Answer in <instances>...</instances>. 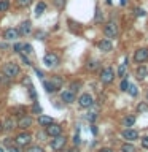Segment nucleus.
Returning a JSON list of instances; mask_svg holds the SVG:
<instances>
[{
    "label": "nucleus",
    "mask_w": 148,
    "mask_h": 152,
    "mask_svg": "<svg viewBox=\"0 0 148 152\" xmlns=\"http://www.w3.org/2000/svg\"><path fill=\"white\" fill-rule=\"evenodd\" d=\"M19 66L16 65V64H13V62H10V64H5V66H3V75L7 76V78H14V76H18L19 75Z\"/></svg>",
    "instance_id": "obj_1"
},
{
    "label": "nucleus",
    "mask_w": 148,
    "mask_h": 152,
    "mask_svg": "<svg viewBox=\"0 0 148 152\" xmlns=\"http://www.w3.org/2000/svg\"><path fill=\"white\" fill-rule=\"evenodd\" d=\"M104 33L107 35L108 38H115L118 35V26H116V22H113V21H110L105 24V27H104Z\"/></svg>",
    "instance_id": "obj_2"
},
{
    "label": "nucleus",
    "mask_w": 148,
    "mask_h": 152,
    "mask_svg": "<svg viewBox=\"0 0 148 152\" xmlns=\"http://www.w3.org/2000/svg\"><path fill=\"white\" fill-rule=\"evenodd\" d=\"M113 79H115V71L110 66L108 68H104L102 73H100V81L104 84H110V83H113Z\"/></svg>",
    "instance_id": "obj_3"
},
{
    "label": "nucleus",
    "mask_w": 148,
    "mask_h": 152,
    "mask_svg": "<svg viewBox=\"0 0 148 152\" xmlns=\"http://www.w3.org/2000/svg\"><path fill=\"white\" fill-rule=\"evenodd\" d=\"M134 60H135L137 64H142V62L148 60V48H140V49H137L135 54H134Z\"/></svg>",
    "instance_id": "obj_4"
},
{
    "label": "nucleus",
    "mask_w": 148,
    "mask_h": 152,
    "mask_svg": "<svg viewBox=\"0 0 148 152\" xmlns=\"http://www.w3.org/2000/svg\"><path fill=\"white\" fill-rule=\"evenodd\" d=\"M64 146H65V136H54V140L51 141V149L53 151H61V149H64Z\"/></svg>",
    "instance_id": "obj_5"
},
{
    "label": "nucleus",
    "mask_w": 148,
    "mask_h": 152,
    "mask_svg": "<svg viewBox=\"0 0 148 152\" xmlns=\"http://www.w3.org/2000/svg\"><path fill=\"white\" fill-rule=\"evenodd\" d=\"M43 64L51 68V66H56L57 64H59V59H57L56 54H53V52H48V54L43 57Z\"/></svg>",
    "instance_id": "obj_6"
},
{
    "label": "nucleus",
    "mask_w": 148,
    "mask_h": 152,
    "mask_svg": "<svg viewBox=\"0 0 148 152\" xmlns=\"http://www.w3.org/2000/svg\"><path fill=\"white\" fill-rule=\"evenodd\" d=\"M78 103H80L81 108H91V106L94 104V98L91 97L89 94H83V95L78 98Z\"/></svg>",
    "instance_id": "obj_7"
},
{
    "label": "nucleus",
    "mask_w": 148,
    "mask_h": 152,
    "mask_svg": "<svg viewBox=\"0 0 148 152\" xmlns=\"http://www.w3.org/2000/svg\"><path fill=\"white\" fill-rule=\"evenodd\" d=\"M30 141H32V136L29 135V133H26V132L19 133V135L16 136L18 146H27V144H30Z\"/></svg>",
    "instance_id": "obj_8"
},
{
    "label": "nucleus",
    "mask_w": 148,
    "mask_h": 152,
    "mask_svg": "<svg viewBox=\"0 0 148 152\" xmlns=\"http://www.w3.org/2000/svg\"><path fill=\"white\" fill-rule=\"evenodd\" d=\"M46 133L50 136H59V135H62V127L57 125V124H50L46 127Z\"/></svg>",
    "instance_id": "obj_9"
},
{
    "label": "nucleus",
    "mask_w": 148,
    "mask_h": 152,
    "mask_svg": "<svg viewBox=\"0 0 148 152\" xmlns=\"http://www.w3.org/2000/svg\"><path fill=\"white\" fill-rule=\"evenodd\" d=\"M30 125H32V117L30 116H22L18 121V127L22 128V130H26V128H29Z\"/></svg>",
    "instance_id": "obj_10"
},
{
    "label": "nucleus",
    "mask_w": 148,
    "mask_h": 152,
    "mask_svg": "<svg viewBox=\"0 0 148 152\" xmlns=\"http://www.w3.org/2000/svg\"><path fill=\"white\" fill-rule=\"evenodd\" d=\"M30 30H32V24H30V21H26V22H22L21 26H19L18 33L19 35H29Z\"/></svg>",
    "instance_id": "obj_11"
},
{
    "label": "nucleus",
    "mask_w": 148,
    "mask_h": 152,
    "mask_svg": "<svg viewBox=\"0 0 148 152\" xmlns=\"http://www.w3.org/2000/svg\"><path fill=\"white\" fill-rule=\"evenodd\" d=\"M61 100L64 103H73L75 102V94L72 92V90H64V92L61 94Z\"/></svg>",
    "instance_id": "obj_12"
},
{
    "label": "nucleus",
    "mask_w": 148,
    "mask_h": 152,
    "mask_svg": "<svg viewBox=\"0 0 148 152\" xmlns=\"http://www.w3.org/2000/svg\"><path fill=\"white\" fill-rule=\"evenodd\" d=\"M123 138L124 140H129V141H134L138 138V133L135 130H132V128H126V130L123 132Z\"/></svg>",
    "instance_id": "obj_13"
},
{
    "label": "nucleus",
    "mask_w": 148,
    "mask_h": 152,
    "mask_svg": "<svg viewBox=\"0 0 148 152\" xmlns=\"http://www.w3.org/2000/svg\"><path fill=\"white\" fill-rule=\"evenodd\" d=\"M3 37H5V40H8V41H13V40H16V38L19 37V33L16 28H7L3 33Z\"/></svg>",
    "instance_id": "obj_14"
},
{
    "label": "nucleus",
    "mask_w": 148,
    "mask_h": 152,
    "mask_svg": "<svg viewBox=\"0 0 148 152\" xmlns=\"http://www.w3.org/2000/svg\"><path fill=\"white\" fill-rule=\"evenodd\" d=\"M97 46H99V49L104 51V52H110V51H112V41H110V40H102V41H99Z\"/></svg>",
    "instance_id": "obj_15"
},
{
    "label": "nucleus",
    "mask_w": 148,
    "mask_h": 152,
    "mask_svg": "<svg viewBox=\"0 0 148 152\" xmlns=\"http://www.w3.org/2000/svg\"><path fill=\"white\" fill-rule=\"evenodd\" d=\"M51 86L54 87V90H59L62 87V84H64V81H62V78H59V76H53V78L50 79Z\"/></svg>",
    "instance_id": "obj_16"
},
{
    "label": "nucleus",
    "mask_w": 148,
    "mask_h": 152,
    "mask_svg": "<svg viewBox=\"0 0 148 152\" xmlns=\"http://www.w3.org/2000/svg\"><path fill=\"white\" fill-rule=\"evenodd\" d=\"M135 75H137V79H145L147 76H148V70L145 68V66H138L137 71H135Z\"/></svg>",
    "instance_id": "obj_17"
},
{
    "label": "nucleus",
    "mask_w": 148,
    "mask_h": 152,
    "mask_svg": "<svg viewBox=\"0 0 148 152\" xmlns=\"http://www.w3.org/2000/svg\"><path fill=\"white\" fill-rule=\"evenodd\" d=\"M14 125H16V122L13 121V117H8L7 121H5V122L2 124V127L5 128V130H13Z\"/></svg>",
    "instance_id": "obj_18"
},
{
    "label": "nucleus",
    "mask_w": 148,
    "mask_h": 152,
    "mask_svg": "<svg viewBox=\"0 0 148 152\" xmlns=\"http://www.w3.org/2000/svg\"><path fill=\"white\" fill-rule=\"evenodd\" d=\"M127 73V59L124 60V64H121L118 66V76H121V78H124Z\"/></svg>",
    "instance_id": "obj_19"
},
{
    "label": "nucleus",
    "mask_w": 148,
    "mask_h": 152,
    "mask_svg": "<svg viewBox=\"0 0 148 152\" xmlns=\"http://www.w3.org/2000/svg\"><path fill=\"white\" fill-rule=\"evenodd\" d=\"M38 124H40L41 127H48L50 124H53V119L48 117V116H40L38 117Z\"/></svg>",
    "instance_id": "obj_20"
},
{
    "label": "nucleus",
    "mask_w": 148,
    "mask_h": 152,
    "mask_svg": "<svg viewBox=\"0 0 148 152\" xmlns=\"http://www.w3.org/2000/svg\"><path fill=\"white\" fill-rule=\"evenodd\" d=\"M45 10H46V5L43 3V2H40V3H38L37 7H35V16H41Z\"/></svg>",
    "instance_id": "obj_21"
},
{
    "label": "nucleus",
    "mask_w": 148,
    "mask_h": 152,
    "mask_svg": "<svg viewBox=\"0 0 148 152\" xmlns=\"http://www.w3.org/2000/svg\"><path fill=\"white\" fill-rule=\"evenodd\" d=\"M123 124H124L126 127H132L134 124H135V117H134V116H127V117H124Z\"/></svg>",
    "instance_id": "obj_22"
},
{
    "label": "nucleus",
    "mask_w": 148,
    "mask_h": 152,
    "mask_svg": "<svg viewBox=\"0 0 148 152\" xmlns=\"http://www.w3.org/2000/svg\"><path fill=\"white\" fill-rule=\"evenodd\" d=\"M43 87H45V90H46V92H50V94L56 92V90H54V87L51 86V83H50V81H43Z\"/></svg>",
    "instance_id": "obj_23"
},
{
    "label": "nucleus",
    "mask_w": 148,
    "mask_h": 152,
    "mask_svg": "<svg viewBox=\"0 0 148 152\" xmlns=\"http://www.w3.org/2000/svg\"><path fill=\"white\" fill-rule=\"evenodd\" d=\"M8 8H10V2H8V0H0V13L7 11Z\"/></svg>",
    "instance_id": "obj_24"
},
{
    "label": "nucleus",
    "mask_w": 148,
    "mask_h": 152,
    "mask_svg": "<svg viewBox=\"0 0 148 152\" xmlns=\"http://www.w3.org/2000/svg\"><path fill=\"white\" fill-rule=\"evenodd\" d=\"M121 152H135V147H134L132 144H124L121 147Z\"/></svg>",
    "instance_id": "obj_25"
},
{
    "label": "nucleus",
    "mask_w": 148,
    "mask_h": 152,
    "mask_svg": "<svg viewBox=\"0 0 148 152\" xmlns=\"http://www.w3.org/2000/svg\"><path fill=\"white\" fill-rule=\"evenodd\" d=\"M127 92L131 94L132 97H135V95H137V87H135L134 84H129V87H127Z\"/></svg>",
    "instance_id": "obj_26"
},
{
    "label": "nucleus",
    "mask_w": 148,
    "mask_h": 152,
    "mask_svg": "<svg viewBox=\"0 0 148 152\" xmlns=\"http://www.w3.org/2000/svg\"><path fill=\"white\" fill-rule=\"evenodd\" d=\"M137 111H138V113H147V111H148V104H147V103H140V104L137 106Z\"/></svg>",
    "instance_id": "obj_27"
},
{
    "label": "nucleus",
    "mask_w": 148,
    "mask_h": 152,
    "mask_svg": "<svg viewBox=\"0 0 148 152\" xmlns=\"http://www.w3.org/2000/svg\"><path fill=\"white\" fill-rule=\"evenodd\" d=\"M134 13H135V16H142V18L147 14V11L143 8H135V10H134Z\"/></svg>",
    "instance_id": "obj_28"
},
{
    "label": "nucleus",
    "mask_w": 148,
    "mask_h": 152,
    "mask_svg": "<svg viewBox=\"0 0 148 152\" xmlns=\"http://www.w3.org/2000/svg\"><path fill=\"white\" fill-rule=\"evenodd\" d=\"M32 3V0H18V5L19 7H29Z\"/></svg>",
    "instance_id": "obj_29"
},
{
    "label": "nucleus",
    "mask_w": 148,
    "mask_h": 152,
    "mask_svg": "<svg viewBox=\"0 0 148 152\" xmlns=\"http://www.w3.org/2000/svg\"><path fill=\"white\" fill-rule=\"evenodd\" d=\"M127 87H129L127 79H123V81H121V84H119V89H121V90H127Z\"/></svg>",
    "instance_id": "obj_30"
},
{
    "label": "nucleus",
    "mask_w": 148,
    "mask_h": 152,
    "mask_svg": "<svg viewBox=\"0 0 148 152\" xmlns=\"http://www.w3.org/2000/svg\"><path fill=\"white\" fill-rule=\"evenodd\" d=\"M22 49H24V52H26V54H30V52H32V46L24 43V45H22Z\"/></svg>",
    "instance_id": "obj_31"
},
{
    "label": "nucleus",
    "mask_w": 148,
    "mask_h": 152,
    "mask_svg": "<svg viewBox=\"0 0 148 152\" xmlns=\"http://www.w3.org/2000/svg\"><path fill=\"white\" fill-rule=\"evenodd\" d=\"M27 152H43V149H41V147H38V146H32V147H29Z\"/></svg>",
    "instance_id": "obj_32"
},
{
    "label": "nucleus",
    "mask_w": 148,
    "mask_h": 152,
    "mask_svg": "<svg viewBox=\"0 0 148 152\" xmlns=\"http://www.w3.org/2000/svg\"><path fill=\"white\" fill-rule=\"evenodd\" d=\"M97 66H99V62H89V64H88V68L89 70H95Z\"/></svg>",
    "instance_id": "obj_33"
},
{
    "label": "nucleus",
    "mask_w": 148,
    "mask_h": 152,
    "mask_svg": "<svg viewBox=\"0 0 148 152\" xmlns=\"http://www.w3.org/2000/svg\"><path fill=\"white\" fill-rule=\"evenodd\" d=\"M32 111L33 113H41V106L38 103H33V106H32Z\"/></svg>",
    "instance_id": "obj_34"
},
{
    "label": "nucleus",
    "mask_w": 148,
    "mask_h": 152,
    "mask_svg": "<svg viewBox=\"0 0 148 152\" xmlns=\"http://www.w3.org/2000/svg\"><path fill=\"white\" fill-rule=\"evenodd\" d=\"M21 49H22V45H21V43H16V45L13 46V51H14V52H21Z\"/></svg>",
    "instance_id": "obj_35"
},
{
    "label": "nucleus",
    "mask_w": 148,
    "mask_h": 152,
    "mask_svg": "<svg viewBox=\"0 0 148 152\" xmlns=\"http://www.w3.org/2000/svg\"><path fill=\"white\" fill-rule=\"evenodd\" d=\"M142 146L145 147V149H148V136H143L142 138Z\"/></svg>",
    "instance_id": "obj_36"
},
{
    "label": "nucleus",
    "mask_w": 148,
    "mask_h": 152,
    "mask_svg": "<svg viewBox=\"0 0 148 152\" xmlns=\"http://www.w3.org/2000/svg\"><path fill=\"white\" fill-rule=\"evenodd\" d=\"M80 83H72V86H70V87H72V92H73V90H78V87H80Z\"/></svg>",
    "instance_id": "obj_37"
},
{
    "label": "nucleus",
    "mask_w": 148,
    "mask_h": 152,
    "mask_svg": "<svg viewBox=\"0 0 148 152\" xmlns=\"http://www.w3.org/2000/svg\"><path fill=\"white\" fill-rule=\"evenodd\" d=\"M94 119H95V113L88 114V121H89V122H94Z\"/></svg>",
    "instance_id": "obj_38"
},
{
    "label": "nucleus",
    "mask_w": 148,
    "mask_h": 152,
    "mask_svg": "<svg viewBox=\"0 0 148 152\" xmlns=\"http://www.w3.org/2000/svg\"><path fill=\"white\" fill-rule=\"evenodd\" d=\"M80 141H81V140H80V135L76 133V135L73 136V142H75V144H80Z\"/></svg>",
    "instance_id": "obj_39"
},
{
    "label": "nucleus",
    "mask_w": 148,
    "mask_h": 152,
    "mask_svg": "<svg viewBox=\"0 0 148 152\" xmlns=\"http://www.w3.org/2000/svg\"><path fill=\"white\" fill-rule=\"evenodd\" d=\"M54 3H56V5H57V7H59V8H61V7H64V3H65V0H56V2H54Z\"/></svg>",
    "instance_id": "obj_40"
},
{
    "label": "nucleus",
    "mask_w": 148,
    "mask_h": 152,
    "mask_svg": "<svg viewBox=\"0 0 148 152\" xmlns=\"http://www.w3.org/2000/svg\"><path fill=\"white\" fill-rule=\"evenodd\" d=\"M22 62H24V64H26V65H30V60H29L26 56H22Z\"/></svg>",
    "instance_id": "obj_41"
},
{
    "label": "nucleus",
    "mask_w": 148,
    "mask_h": 152,
    "mask_svg": "<svg viewBox=\"0 0 148 152\" xmlns=\"http://www.w3.org/2000/svg\"><path fill=\"white\" fill-rule=\"evenodd\" d=\"M35 75L38 76V78H41V76H43V73H41V71L38 70V68H35Z\"/></svg>",
    "instance_id": "obj_42"
},
{
    "label": "nucleus",
    "mask_w": 148,
    "mask_h": 152,
    "mask_svg": "<svg viewBox=\"0 0 148 152\" xmlns=\"http://www.w3.org/2000/svg\"><path fill=\"white\" fill-rule=\"evenodd\" d=\"M99 152H112V149H108V147H104V149H100Z\"/></svg>",
    "instance_id": "obj_43"
},
{
    "label": "nucleus",
    "mask_w": 148,
    "mask_h": 152,
    "mask_svg": "<svg viewBox=\"0 0 148 152\" xmlns=\"http://www.w3.org/2000/svg\"><path fill=\"white\" fill-rule=\"evenodd\" d=\"M10 152H21V151H19L18 147H11V149H10Z\"/></svg>",
    "instance_id": "obj_44"
},
{
    "label": "nucleus",
    "mask_w": 148,
    "mask_h": 152,
    "mask_svg": "<svg viewBox=\"0 0 148 152\" xmlns=\"http://www.w3.org/2000/svg\"><path fill=\"white\" fill-rule=\"evenodd\" d=\"M92 133H94V135L97 133V127H95V125H92Z\"/></svg>",
    "instance_id": "obj_45"
},
{
    "label": "nucleus",
    "mask_w": 148,
    "mask_h": 152,
    "mask_svg": "<svg viewBox=\"0 0 148 152\" xmlns=\"http://www.w3.org/2000/svg\"><path fill=\"white\" fill-rule=\"evenodd\" d=\"M126 2H127V0H121V5H123V7L126 5Z\"/></svg>",
    "instance_id": "obj_46"
},
{
    "label": "nucleus",
    "mask_w": 148,
    "mask_h": 152,
    "mask_svg": "<svg viewBox=\"0 0 148 152\" xmlns=\"http://www.w3.org/2000/svg\"><path fill=\"white\" fill-rule=\"evenodd\" d=\"M107 3H112V0H107Z\"/></svg>",
    "instance_id": "obj_47"
},
{
    "label": "nucleus",
    "mask_w": 148,
    "mask_h": 152,
    "mask_svg": "<svg viewBox=\"0 0 148 152\" xmlns=\"http://www.w3.org/2000/svg\"><path fill=\"white\" fill-rule=\"evenodd\" d=\"M0 152H3V151H2V147H0Z\"/></svg>",
    "instance_id": "obj_48"
}]
</instances>
